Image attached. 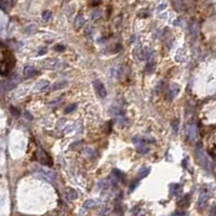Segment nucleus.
<instances>
[{"instance_id": "2eb2a0df", "label": "nucleus", "mask_w": 216, "mask_h": 216, "mask_svg": "<svg viewBox=\"0 0 216 216\" xmlns=\"http://www.w3.org/2000/svg\"><path fill=\"white\" fill-rule=\"evenodd\" d=\"M11 111L13 113V115H14V116H17V115L20 113V110L16 109V108H14V107H11Z\"/></svg>"}, {"instance_id": "ddd939ff", "label": "nucleus", "mask_w": 216, "mask_h": 216, "mask_svg": "<svg viewBox=\"0 0 216 216\" xmlns=\"http://www.w3.org/2000/svg\"><path fill=\"white\" fill-rule=\"evenodd\" d=\"M7 7H8V3H7L6 0H0V9L6 10Z\"/></svg>"}, {"instance_id": "20e7f679", "label": "nucleus", "mask_w": 216, "mask_h": 216, "mask_svg": "<svg viewBox=\"0 0 216 216\" xmlns=\"http://www.w3.org/2000/svg\"><path fill=\"white\" fill-rule=\"evenodd\" d=\"M36 74H37L36 69H35L34 67H31V66H27V67L24 69V75H25V77H27V78L34 77Z\"/></svg>"}, {"instance_id": "7ed1b4c3", "label": "nucleus", "mask_w": 216, "mask_h": 216, "mask_svg": "<svg viewBox=\"0 0 216 216\" xmlns=\"http://www.w3.org/2000/svg\"><path fill=\"white\" fill-rule=\"evenodd\" d=\"M187 132H188V135H189V138L190 139H194L196 138V135H197V130H196V125L194 123H191V124H188L187 126Z\"/></svg>"}, {"instance_id": "6e6552de", "label": "nucleus", "mask_w": 216, "mask_h": 216, "mask_svg": "<svg viewBox=\"0 0 216 216\" xmlns=\"http://www.w3.org/2000/svg\"><path fill=\"white\" fill-rule=\"evenodd\" d=\"M148 173H149V169H148V168H144V169H142L141 171L138 172V177H139V178H143V177L148 175Z\"/></svg>"}, {"instance_id": "9d476101", "label": "nucleus", "mask_w": 216, "mask_h": 216, "mask_svg": "<svg viewBox=\"0 0 216 216\" xmlns=\"http://www.w3.org/2000/svg\"><path fill=\"white\" fill-rule=\"evenodd\" d=\"M113 173H115V174H118V175H113V176H115V177H117V178L122 179V178H124V177H125L124 174L120 172L119 170H113Z\"/></svg>"}, {"instance_id": "1a4fd4ad", "label": "nucleus", "mask_w": 216, "mask_h": 216, "mask_svg": "<svg viewBox=\"0 0 216 216\" xmlns=\"http://www.w3.org/2000/svg\"><path fill=\"white\" fill-rule=\"evenodd\" d=\"M66 85V82H59V83H55V85H52V90H57V89H62L63 87Z\"/></svg>"}, {"instance_id": "f257e3e1", "label": "nucleus", "mask_w": 216, "mask_h": 216, "mask_svg": "<svg viewBox=\"0 0 216 216\" xmlns=\"http://www.w3.org/2000/svg\"><path fill=\"white\" fill-rule=\"evenodd\" d=\"M14 65H15V60L13 55L11 53H6L0 62V75H9V72L13 69Z\"/></svg>"}, {"instance_id": "423d86ee", "label": "nucleus", "mask_w": 216, "mask_h": 216, "mask_svg": "<svg viewBox=\"0 0 216 216\" xmlns=\"http://www.w3.org/2000/svg\"><path fill=\"white\" fill-rule=\"evenodd\" d=\"M207 194L205 192H202L200 198H199V207H204L205 204H207Z\"/></svg>"}, {"instance_id": "f3484780", "label": "nucleus", "mask_w": 216, "mask_h": 216, "mask_svg": "<svg viewBox=\"0 0 216 216\" xmlns=\"http://www.w3.org/2000/svg\"><path fill=\"white\" fill-rule=\"evenodd\" d=\"M63 49H64V48H63V47H59V48H56V50H63Z\"/></svg>"}, {"instance_id": "39448f33", "label": "nucleus", "mask_w": 216, "mask_h": 216, "mask_svg": "<svg viewBox=\"0 0 216 216\" xmlns=\"http://www.w3.org/2000/svg\"><path fill=\"white\" fill-rule=\"evenodd\" d=\"M85 22V17H83V15H82V14H80V15H78V16H77V19H76L75 26L77 27V28H80V27H82V26H83Z\"/></svg>"}, {"instance_id": "9b49d317", "label": "nucleus", "mask_w": 216, "mask_h": 216, "mask_svg": "<svg viewBox=\"0 0 216 216\" xmlns=\"http://www.w3.org/2000/svg\"><path fill=\"white\" fill-rule=\"evenodd\" d=\"M94 205H95V202H94V201H92V200L87 201V202L85 203V207H88V209H90V207H94Z\"/></svg>"}, {"instance_id": "f8f14e48", "label": "nucleus", "mask_w": 216, "mask_h": 216, "mask_svg": "<svg viewBox=\"0 0 216 216\" xmlns=\"http://www.w3.org/2000/svg\"><path fill=\"white\" fill-rule=\"evenodd\" d=\"M77 108V106L76 105H72V106H68L67 108L65 109V113H72V111H74V110Z\"/></svg>"}, {"instance_id": "f03ea898", "label": "nucleus", "mask_w": 216, "mask_h": 216, "mask_svg": "<svg viewBox=\"0 0 216 216\" xmlns=\"http://www.w3.org/2000/svg\"><path fill=\"white\" fill-rule=\"evenodd\" d=\"M93 85H94L95 91H96V93H97V95H98V96L102 97V98L106 97L107 91H106V89H105V85H104L103 83L100 81V80H95V81L93 82Z\"/></svg>"}, {"instance_id": "4468645a", "label": "nucleus", "mask_w": 216, "mask_h": 216, "mask_svg": "<svg viewBox=\"0 0 216 216\" xmlns=\"http://www.w3.org/2000/svg\"><path fill=\"white\" fill-rule=\"evenodd\" d=\"M42 16H43V19L44 20H49L51 17V12H49V11H44L43 12V14H42Z\"/></svg>"}, {"instance_id": "0eeeda50", "label": "nucleus", "mask_w": 216, "mask_h": 216, "mask_svg": "<svg viewBox=\"0 0 216 216\" xmlns=\"http://www.w3.org/2000/svg\"><path fill=\"white\" fill-rule=\"evenodd\" d=\"M77 192H76L74 189H69L68 191H67V199L68 200H75L76 198H77Z\"/></svg>"}, {"instance_id": "dca6fc26", "label": "nucleus", "mask_w": 216, "mask_h": 216, "mask_svg": "<svg viewBox=\"0 0 216 216\" xmlns=\"http://www.w3.org/2000/svg\"><path fill=\"white\" fill-rule=\"evenodd\" d=\"M136 186H137V181L133 183V186H132V187H130V190H133V189H134V188L136 187Z\"/></svg>"}]
</instances>
